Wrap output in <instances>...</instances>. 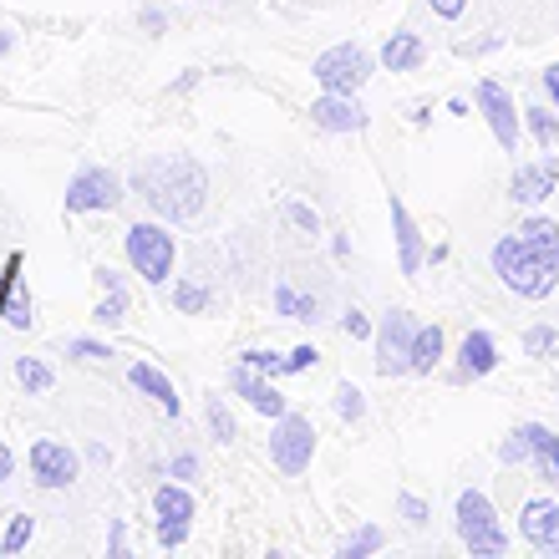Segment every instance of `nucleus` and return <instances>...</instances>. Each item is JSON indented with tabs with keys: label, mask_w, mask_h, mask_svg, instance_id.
Returning <instances> with one entry per match:
<instances>
[{
	"label": "nucleus",
	"mask_w": 559,
	"mask_h": 559,
	"mask_svg": "<svg viewBox=\"0 0 559 559\" xmlns=\"http://www.w3.org/2000/svg\"><path fill=\"white\" fill-rule=\"evenodd\" d=\"M367 413V402H361V392H356L352 382L336 386V417H346V423H356V417Z\"/></svg>",
	"instance_id": "7c9ffc66"
},
{
	"label": "nucleus",
	"mask_w": 559,
	"mask_h": 559,
	"mask_svg": "<svg viewBox=\"0 0 559 559\" xmlns=\"http://www.w3.org/2000/svg\"><path fill=\"white\" fill-rule=\"evenodd\" d=\"M31 539H36V519H31V514H15L11 530H5V539H0V555H21Z\"/></svg>",
	"instance_id": "bb28decb"
},
{
	"label": "nucleus",
	"mask_w": 559,
	"mask_h": 559,
	"mask_svg": "<svg viewBox=\"0 0 559 559\" xmlns=\"http://www.w3.org/2000/svg\"><path fill=\"white\" fill-rule=\"evenodd\" d=\"M168 473H174V478H193V473H199V457H193V453H178L174 463H168Z\"/></svg>",
	"instance_id": "79ce46f5"
},
{
	"label": "nucleus",
	"mask_w": 559,
	"mask_h": 559,
	"mask_svg": "<svg viewBox=\"0 0 559 559\" xmlns=\"http://www.w3.org/2000/svg\"><path fill=\"white\" fill-rule=\"evenodd\" d=\"M204 413H209V427H214V438H219V442H235V438H239L235 417L224 413V402H219V397H209V407H204Z\"/></svg>",
	"instance_id": "c85d7f7f"
},
{
	"label": "nucleus",
	"mask_w": 559,
	"mask_h": 559,
	"mask_svg": "<svg viewBox=\"0 0 559 559\" xmlns=\"http://www.w3.org/2000/svg\"><path fill=\"white\" fill-rule=\"evenodd\" d=\"M457 367H463V377H488V371L499 367L493 336H488V331H468V336H463V352H457Z\"/></svg>",
	"instance_id": "412c9836"
},
{
	"label": "nucleus",
	"mask_w": 559,
	"mask_h": 559,
	"mask_svg": "<svg viewBox=\"0 0 559 559\" xmlns=\"http://www.w3.org/2000/svg\"><path fill=\"white\" fill-rule=\"evenodd\" d=\"M26 463H31V478H36L41 488L76 484V453L67 448V442H57V438H36V442H31Z\"/></svg>",
	"instance_id": "9d476101"
},
{
	"label": "nucleus",
	"mask_w": 559,
	"mask_h": 559,
	"mask_svg": "<svg viewBox=\"0 0 559 559\" xmlns=\"http://www.w3.org/2000/svg\"><path fill=\"white\" fill-rule=\"evenodd\" d=\"M174 306L189 310V316H199V310L209 306V290H204V285H189V280H183V285H174Z\"/></svg>",
	"instance_id": "c756f323"
},
{
	"label": "nucleus",
	"mask_w": 559,
	"mask_h": 559,
	"mask_svg": "<svg viewBox=\"0 0 559 559\" xmlns=\"http://www.w3.org/2000/svg\"><path fill=\"white\" fill-rule=\"evenodd\" d=\"M122 250H128V265L147 285H163V280L174 275V235H163L158 224H133L128 239H122Z\"/></svg>",
	"instance_id": "20e7f679"
},
{
	"label": "nucleus",
	"mask_w": 559,
	"mask_h": 559,
	"mask_svg": "<svg viewBox=\"0 0 559 559\" xmlns=\"http://www.w3.org/2000/svg\"><path fill=\"white\" fill-rule=\"evenodd\" d=\"M559 183V163L545 158V163H524V168H514V183H509V193H514L519 204H545L549 193H555Z\"/></svg>",
	"instance_id": "dca6fc26"
},
{
	"label": "nucleus",
	"mask_w": 559,
	"mask_h": 559,
	"mask_svg": "<svg viewBox=\"0 0 559 559\" xmlns=\"http://www.w3.org/2000/svg\"><path fill=\"white\" fill-rule=\"evenodd\" d=\"M397 509H402V519H407V524H427V503L417 499V493H402Z\"/></svg>",
	"instance_id": "e433bc0d"
},
{
	"label": "nucleus",
	"mask_w": 559,
	"mask_h": 559,
	"mask_svg": "<svg viewBox=\"0 0 559 559\" xmlns=\"http://www.w3.org/2000/svg\"><path fill=\"white\" fill-rule=\"evenodd\" d=\"M519 235H530L534 245H545V250L559 254V224H555V219H530L524 229H519Z\"/></svg>",
	"instance_id": "473e14b6"
},
{
	"label": "nucleus",
	"mask_w": 559,
	"mask_h": 559,
	"mask_svg": "<svg viewBox=\"0 0 559 559\" xmlns=\"http://www.w3.org/2000/svg\"><path fill=\"white\" fill-rule=\"evenodd\" d=\"M270 457H275V468L285 473V478H295V473L310 468V457H316V427H310V417H275V432H270Z\"/></svg>",
	"instance_id": "39448f33"
},
{
	"label": "nucleus",
	"mask_w": 559,
	"mask_h": 559,
	"mask_svg": "<svg viewBox=\"0 0 559 559\" xmlns=\"http://www.w3.org/2000/svg\"><path fill=\"white\" fill-rule=\"evenodd\" d=\"M423 57H427V46H423V36H417V31H392V36H386V46H382V67H386V72H413V67H423Z\"/></svg>",
	"instance_id": "aec40b11"
},
{
	"label": "nucleus",
	"mask_w": 559,
	"mask_h": 559,
	"mask_svg": "<svg viewBox=\"0 0 559 559\" xmlns=\"http://www.w3.org/2000/svg\"><path fill=\"white\" fill-rule=\"evenodd\" d=\"M275 310L280 316H290V321H316V295H300L290 285H275Z\"/></svg>",
	"instance_id": "b1692460"
},
{
	"label": "nucleus",
	"mask_w": 559,
	"mask_h": 559,
	"mask_svg": "<svg viewBox=\"0 0 559 559\" xmlns=\"http://www.w3.org/2000/svg\"><path fill=\"white\" fill-rule=\"evenodd\" d=\"M133 189L147 199V209L153 214H163V219H199V209H204L209 199V174H204V163H193V158H153L138 168L133 178Z\"/></svg>",
	"instance_id": "f257e3e1"
},
{
	"label": "nucleus",
	"mask_w": 559,
	"mask_h": 559,
	"mask_svg": "<svg viewBox=\"0 0 559 559\" xmlns=\"http://www.w3.org/2000/svg\"><path fill=\"white\" fill-rule=\"evenodd\" d=\"M493 270H499V280L509 290L530 295V300H545L559 285V254L545 250V245H534V239L519 235V229L493 245Z\"/></svg>",
	"instance_id": "f03ea898"
},
{
	"label": "nucleus",
	"mask_w": 559,
	"mask_h": 559,
	"mask_svg": "<svg viewBox=\"0 0 559 559\" xmlns=\"http://www.w3.org/2000/svg\"><path fill=\"white\" fill-rule=\"evenodd\" d=\"M118 199H122V183L107 168H82L67 183V214H103V209H118Z\"/></svg>",
	"instance_id": "0eeeda50"
},
{
	"label": "nucleus",
	"mask_w": 559,
	"mask_h": 559,
	"mask_svg": "<svg viewBox=\"0 0 559 559\" xmlns=\"http://www.w3.org/2000/svg\"><path fill=\"white\" fill-rule=\"evenodd\" d=\"M239 361L254 371H270V377H285V356H275V352H245Z\"/></svg>",
	"instance_id": "72a5a7b5"
},
{
	"label": "nucleus",
	"mask_w": 559,
	"mask_h": 559,
	"mask_svg": "<svg viewBox=\"0 0 559 559\" xmlns=\"http://www.w3.org/2000/svg\"><path fill=\"white\" fill-rule=\"evenodd\" d=\"M442 361V325H417L413 336V371H432Z\"/></svg>",
	"instance_id": "5701e85b"
},
{
	"label": "nucleus",
	"mask_w": 559,
	"mask_h": 559,
	"mask_svg": "<svg viewBox=\"0 0 559 559\" xmlns=\"http://www.w3.org/2000/svg\"><path fill=\"white\" fill-rule=\"evenodd\" d=\"M310 76H316L325 92H361L371 76V57L352 41L331 46V51H321V57L310 61Z\"/></svg>",
	"instance_id": "423d86ee"
},
{
	"label": "nucleus",
	"mask_w": 559,
	"mask_h": 559,
	"mask_svg": "<svg viewBox=\"0 0 559 559\" xmlns=\"http://www.w3.org/2000/svg\"><path fill=\"white\" fill-rule=\"evenodd\" d=\"M310 122L325 128V133H361L367 107L356 103V92H325L321 103H310Z\"/></svg>",
	"instance_id": "f8f14e48"
},
{
	"label": "nucleus",
	"mask_w": 559,
	"mask_h": 559,
	"mask_svg": "<svg viewBox=\"0 0 559 559\" xmlns=\"http://www.w3.org/2000/svg\"><path fill=\"white\" fill-rule=\"evenodd\" d=\"M11 473H15V457H11V448L0 442V484H11Z\"/></svg>",
	"instance_id": "37998d69"
},
{
	"label": "nucleus",
	"mask_w": 559,
	"mask_h": 559,
	"mask_svg": "<svg viewBox=\"0 0 559 559\" xmlns=\"http://www.w3.org/2000/svg\"><path fill=\"white\" fill-rule=\"evenodd\" d=\"M545 92H549V97H555V107H559V61H555V67H549V72H545Z\"/></svg>",
	"instance_id": "c03bdc74"
},
{
	"label": "nucleus",
	"mask_w": 559,
	"mask_h": 559,
	"mask_svg": "<svg viewBox=\"0 0 559 559\" xmlns=\"http://www.w3.org/2000/svg\"><path fill=\"white\" fill-rule=\"evenodd\" d=\"M519 432H524V442H530V457H534V468H539V478L559 484V438L545 423H524Z\"/></svg>",
	"instance_id": "6ab92c4d"
},
{
	"label": "nucleus",
	"mask_w": 559,
	"mask_h": 559,
	"mask_svg": "<svg viewBox=\"0 0 559 559\" xmlns=\"http://www.w3.org/2000/svg\"><path fill=\"white\" fill-rule=\"evenodd\" d=\"M499 457H503V463H524V457H530V442H524V432H514V438L503 442Z\"/></svg>",
	"instance_id": "4c0bfd02"
},
{
	"label": "nucleus",
	"mask_w": 559,
	"mask_h": 559,
	"mask_svg": "<svg viewBox=\"0 0 559 559\" xmlns=\"http://www.w3.org/2000/svg\"><path fill=\"white\" fill-rule=\"evenodd\" d=\"M128 382H133L143 397L158 402L168 417H178V392H174V382H168V377H163L153 361H133V367H128Z\"/></svg>",
	"instance_id": "a211bd4d"
},
{
	"label": "nucleus",
	"mask_w": 559,
	"mask_h": 559,
	"mask_svg": "<svg viewBox=\"0 0 559 559\" xmlns=\"http://www.w3.org/2000/svg\"><path fill=\"white\" fill-rule=\"evenodd\" d=\"M0 316L15 325V331H31V290L21 285V254H11V265L0 275Z\"/></svg>",
	"instance_id": "2eb2a0df"
},
{
	"label": "nucleus",
	"mask_w": 559,
	"mask_h": 559,
	"mask_svg": "<svg viewBox=\"0 0 559 559\" xmlns=\"http://www.w3.org/2000/svg\"><path fill=\"white\" fill-rule=\"evenodd\" d=\"M5 51H11V31H0V57H5Z\"/></svg>",
	"instance_id": "a18cd8bd"
},
{
	"label": "nucleus",
	"mask_w": 559,
	"mask_h": 559,
	"mask_svg": "<svg viewBox=\"0 0 559 559\" xmlns=\"http://www.w3.org/2000/svg\"><path fill=\"white\" fill-rule=\"evenodd\" d=\"M392 235H397L402 275H417V270H423V235H417L413 214H407V204H402L397 193H392Z\"/></svg>",
	"instance_id": "f3484780"
},
{
	"label": "nucleus",
	"mask_w": 559,
	"mask_h": 559,
	"mask_svg": "<svg viewBox=\"0 0 559 559\" xmlns=\"http://www.w3.org/2000/svg\"><path fill=\"white\" fill-rule=\"evenodd\" d=\"M371 549H382V530H377V524H361L356 539L341 545V559H361V555H371Z\"/></svg>",
	"instance_id": "cd10ccee"
},
{
	"label": "nucleus",
	"mask_w": 559,
	"mask_h": 559,
	"mask_svg": "<svg viewBox=\"0 0 559 559\" xmlns=\"http://www.w3.org/2000/svg\"><path fill=\"white\" fill-rule=\"evenodd\" d=\"M457 539L484 559H499L503 549H509L499 519H493V503H488L478 488H463V493H457Z\"/></svg>",
	"instance_id": "7ed1b4c3"
},
{
	"label": "nucleus",
	"mask_w": 559,
	"mask_h": 559,
	"mask_svg": "<svg viewBox=\"0 0 559 559\" xmlns=\"http://www.w3.org/2000/svg\"><path fill=\"white\" fill-rule=\"evenodd\" d=\"M97 290H103V300H97V310H92V321L103 325H118L122 316H128V290H122V280L112 275V270H97Z\"/></svg>",
	"instance_id": "4be33fe9"
},
{
	"label": "nucleus",
	"mask_w": 559,
	"mask_h": 559,
	"mask_svg": "<svg viewBox=\"0 0 559 559\" xmlns=\"http://www.w3.org/2000/svg\"><path fill=\"white\" fill-rule=\"evenodd\" d=\"M153 514H158V539L168 549L189 539V524H193V493L183 484H163L153 493Z\"/></svg>",
	"instance_id": "1a4fd4ad"
},
{
	"label": "nucleus",
	"mask_w": 559,
	"mask_h": 559,
	"mask_svg": "<svg viewBox=\"0 0 559 559\" xmlns=\"http://www.w3.org/2000/svg\"><path fill=\"white\" fill-rule=\"evenodd\" d=\"M15 382L26 386V392H51V367H46L41 356H21L15 361Z\"/></svg>",
	"instance_id": "393cba45"
},
{
	"label": "nucleus",
	"mask_w": 559,
	"mask_h": 559,
	"mask_svg": "<svg viewBox=\"0 0 559 559\" xmlns=\"http://www.w3.org/2000/svg\"><path fill=\"white\" fill-rule=\"evenodd\" d=\"M524 352L539 356V361H559V331L555 325H530L524 331Z\"/></svg>",
	"instance_id": "a878e982"
},
{
	"label": "nucleus",
	"mask_w": 559,
	"mask_h": 559,
	"mask_svg": "<svg viewBox=\"0 0 559 559\" xmlns=\"http://www.w3.org/2000/svg\"><path fill=\"white\" fill-rule=\"evenodd\" d=\"M229 386H235L239 397L250 402L254 413H265V417H285V397H280L275 386L265 382V371H254V367H245V361H239V367L229 371Z\"/></svg>",
	"instance_id": "4468645a"
},
{
	"label": "nucleus",
	"mask_w": 559,
	"mask_h": 559,
	"mask_svg": "<svg viewBox=\"0 0 559 559\" xmlns=\"http://www.w3.org/2000/svg\"><path fill=\"white\" fill-rule=\"evenodd\" d=\"M316 361H321V352H316V346H295V352L285 356V377H290V371H306V367H316Z\"/></svg>",
	"instance_id": "c9c22d12"
},
{
	"label": "nucleus",
	"mask_w": 559,
	"mask_h": 559,
	"mask_svg": "<svg viewBox=\"0 0 559 559\" xmlns=\"http://www.w3.org/2000/svg\"><path fill=\"white\" fill-rule=\"evenodd\" d=\"M413 336L417 325L407 310H392L377 331V371L382 377H397V371H413Z\"/></svg>",
	"instance_id": "6e6552de"
},
{
	"label": "nucleus",
	"mask_w": 559,
	"mask_h": 559,
	"mask_svg": "<svg viewBox=\"0 0 559 559\" xmlns=\"http://www.w3.org/2000/svg\"><path fill=\"white\" fill-rule=\"evenodd\" d=\"M427 5H432V11H438L442 21H457V15L468 11V0H427Z\"/></svg>",
	"instance_id": "a19ab883"
},
{
	"label": "nucleus",
	"mask_w": 559,
	"mask_h": 559,
	"mask_svg": "<svg viewBox=\"0 0 559 559\" xmlns=\"http://www.w3.org/2000/svg\"><path fill=\"white\" fill-rule=\"evenodd\" d=\"M67 352H72V356H82V361H107V356H112V352H107V346H103V341H87V336L67 341Z\"/></svg>",
	"instance_id": "f704fd0d"
},
{
	"label": "nucleus",
	"mask_w": 559,
	"mask_h": 559,
	"mask_svg": "<svg viewBox=\"0 0 559 559\" xmlns=\"http://www.w3.org/2000/svg\"><path fill=\"white\" fill-rule=\"evenodd\" d=\"M341 325H346V336H356V341L371 336V321L361 316V310H346V321H341Z\"/></svg>",
	"instance_id": "ea45409f"
},
{
	"label": "nucleus",
	"mask_w": 559,
	"mask_h": 559,
	"mask_svg": "<svg viewBox=\"0 0 559 559\" xmlns=\"http://www.w3.org/2000/svg\"><path fill=\"white\" fill-rule=\"evenodd\" d=\"M285 214H290V219L300 224V229H310V235L321 229V219H316V209H306V204H285Z\"/></svg>",
	"instance_id": "58836bf2"
},
{
	"label": "nucleus",
	"mask_w": 559,
	"mask_h": 559,
	"mask_svg": "<svg viewBox=\"0 0 559 559\" xmlns=\"http://www.w3.org/2000/svg\"><path fill=\"white\" fill-rule=\"evenodd\" d=\"M519 530H524V539H530L539 555L559 559V503L555 499H530V503H524Z\"/></svg>",
	"instance_id": "ddd939ff"
},
{
	"label": "nucleus",
	"mask_w": 559,
	"mask_h": 559,
	"mask_svg": "<svg viewBox=\"0 0 559 559\" xmlns=\"http://www.w3.org/2000/svg\"><path fill=\"white\" fill-rule=\"evenodd\" d=\"M530 128H534V138H539L545 147L559 143V122H555V112H545V107H530Z\"/></svg>",
	"instance_id": "2f4dec72"
},
{
	"label": "nucleus",
	"mask_w": 559,
	"mask_h": 559,
	"mask_svg": "<svg viewBox=\"0 0 559 559\" xmlns=\"http://www.w3.org/2000/svg\"><path fill=\"white\" fill-rule=\"evenodd\" d=\"M478 107H484L488 128H493V143L503 147V153H514L519 147V112H514V97L499 87V82H478Z\"/></svg>",
	"instance_id": "9b49d317"
}]
</instances>
